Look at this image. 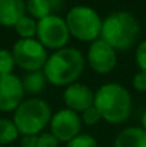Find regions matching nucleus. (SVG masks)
Here are the masks:
<instances>
[{
    "label": "nucleus",
    "mask_w": 146,
    "mask_h": 147,
    "mask_svg": "<svg viewBox=\"0 0 146 147\" xmlns=\"http://www.w3.org/2000/svg\"><path fill=\"white\" fill-rule=\"evenodd\" d=\"M85 69V57L82 51L75 47H63L56 50L48 57L43 73L48 83L57 87H67L82 76Z\"/></svg>",
    "instance_id": "f257e3e1"
},
{
    "label": "nucleus",
    "mask_w": 146,
    "mask_h": 147,
    "mask_svg": "<svg viewBox=\"0 0 146 147\" xmlns=\"http://www.w3.org/2000/svg\"><path fill=\"white\" fill-rule=\"evenodd\" d=\"M139 33L141 26L138 19L126 10H119L103 19L100 39L116 51H126L133 47Z\"/></svg>",
    "instance_id": "f03ea898"
},
{
    "label": "nucleus",
    "mask_w": 146,
    "mask_h": 147,
    "mask_svg": "<svg viewBox=\"0 0 146 147\" xmlns=\"http://www.w3.org/2000/svg\"><path fill=\"white\" fill-rule=\"evenodd\" d=\"M93 106L105 121L119 124L130 116L132 96L122 84L106 83L95 92Z\"/></svg>",
    "instance_id": "7ed1b4c3"
},
{
    "label": "nucleus",
    "mask_w": 146,
    "mask_h": 147,
    "mask_svg": "<svg viewBox=\"0 0 146 147\" xmlns=\"http://www.w3.org/2000/svg\"><path fill=\"white\" fill-rule=\"evenodd\" d=\"M52 110L48 101L37 97L23 100L14 110L13 121L22 136H39L50 123Z\"/></svg>",
    "instance_id": "20e7f679"
},
{
    "label": "nucleus",
    "mask_w": 146,
    "mask_h": 147,
    "mask_svg": "<svg viewBox=\"0 0 146 147\" xmlns=\"http://www.w3.org/2000/svg\"><path fill=\"white\" fill-rule=\"evenodd\" d=\"M66 24L72 37L80 42H90L100 39L103 20L95 9L89 6H73L66 14Z\"/></svg>",
    "instance_id": "39448f33"
},
{
    "label": "nucleus",
    "mask_w": 146,
    "mask_h": 147,
    "mask_svg": "<svg viewBox=\"0 0 146 147\" xmlns=\"http://www.w3.org/2000/svg\"><path fill=\"white\" fill-rule=\"evenodd\" d=\"M12 53L16 64L27 73L43 70L49 57L46 47L37 39H19Z\"/></svg>",
    "instance_id": "423d86ee"
},
{
    "label": "nucleus",
    "mask_w": 146,
    "mask_h": 147,
    "mask_svg": "<svg viewBox=\"0 0 146 147\" xmlns=\"http://www.w3.org/2000/svg\"><path fill=\"white\" fill-rule=\"evenodd\" d=\"M36 36H37V40L46 49H53L54 51L66 47L70 39L66 20L54 13L37 22Z\"/></svg>",
    "instance_id": "0eeeda50"
},
{
    "label": "nucleus",
    "mask_w": 146,
    "mask_h": 147,
    "mask_svg": "<svg viewBox=\"0 0 146 147\" xmlns=\"http://www.w3.org/2000/svg\"><path fill=\"white\" fill-rule=\"evenodd\" d=\"M49 124L50 133L59 140V143H69L76 136H79L82 130V119L79 113L69 109H62L54 113Z\"/></svg>",
    "instance_id": "6e6552de"
},
{
    "label": "nucleus",
    "mask_w": 146,
    "mask_h": 147,
    "mask_svg": "<svg viewBox=\"0 0 146 147\" xmlns=\"http://www.w3.org/2000/svg\"><path fill=\"white\" fill-rule=\"evenodd\" d=\"M88 61L92 70H95L99 74H107L116 67L117 63V54L116 50L109 46L102 39L95 40L88 51Z\"/></svg>",
    "instance_id": "1a4fd4ad"
},
{
    "label": "nucleus",
    "mask_w": 146,
    "mask_h": 147,
    "mask_svg": "<svg viewBox=\"0 0 146 147\" xmlns=\"http://www.w3.org/2000/svg\"><path fill=\"white\" fill-rule=\"evenodd\" d=\"M24 97L22 80L16 74L0 76V111H14Z\"/></svg>",
    "instance_id": "9d476101"
},
{
    "label": "nucleus",
    "mask_w": 146,
    "mask_h": 147,
    "mask_svg": "<svg viewBox=\"0 0 146 147\" xmlns=\"http://www.w3.org/2000/svg\"><path fill=\"white\" fill-rule=\"evenodd\" d=\"M63 101L66 104V109L73 110L76 113H83L93 106L95 93L82 83H73L65 89Z\"/></svg>",
    "instance_id": "9b49d317"
},
{
    "label": "nucleus",
    "mask_w": 146,
    "mask_h": 147,
    "mask_svg": "<svg viewBox=\"0 0 146 147\" xmlns=\"http://www.w3.org/2000/svg\"><path fill=\"white\" fill-rule=\"evenodd\" d=\"M26 16L24 0H0V24L14 27L16 23Z\"/></svg>",
    "instance_id": "f8f14e48"
},
{
    "label": "nucleus",
    "mask_w": 146,
    "mask_h": 147,
    "mask_svg": "<svg viewBox=\"0 0 146 147\" xmlns=\"http://www.w3.org/2000/svg\"><path fill=\"white\" fill-rule=\"evenodd\" d=\"M115 147H146V130L143 127H128L122 130L116 139Z\"/></svg>",
    "instance_id": "ddd939ff"
},
{
    "label": "nucleus",
    "mask_w": 146,
    "mask_h": 147,
    "mask_svg": "<svg viewBox=\"0 0 146 147\" xmlns=\"http://www.w3.org/2000/svg\"><path fill=\"white\" fill-rule=\"evenodd\" d=\"M46 83H48V79H46L43 70L29 71L22 79V84H23L24 92H27L30 94H39L40 92H43L46 87Z\"/></svg>",
    "instance_id": "4468645a"
},
{
    "label": "nucleus",
    "mask_w": 146,
    "mask_h": 147,
    "mask_svg": "<svg viewBox=\"0 0 146 147\" xmlns=\"http://www.w3.org/2000/svg\"><path fill=\"white\" fill-rule=\"evenodd\" d=\"M26 11L29 13L30 17H33L37 22L53 14V10H52L49 0H27L26 1Z\"/></svg>",
    "instance_id": "2eb2a0df"
},
{
    "label": "nucleus",
    "mask_w": 146,
    "mask_h": 147,
    "mask_svg": "<svg viewBox=\"0 0 146 147\" xmlns=\"http://www.w3.org/2000/svg\"><path fill=\"white\" fill-rule=\"evenodd\" d=\"M14 30L20 36V39H33L37 34V22L26 14L16 23Z\"/></svg>",
    "instance_id": "dca6fc26"
},
{
    "label": "nucleus",
    "mask_w": 146,
    "mask_h": 147,
    "mask_svg": "<svg viewBox=\"0 0 146 147\" xmlns=\"http://www.w3.org/2000/svg\"><path fill=\"white\" fill-rule=\"evenodd\" d=\"M19 130L13 120L9 119H0V146L13 143L19 137Z\"/></svg>",
    "instance_id": "f3484780"
},
{
    "label": "nucleus",
    "mask_w": 146,
    "mask_h": 147,
    "mask_svg": "<svg viewBox=\"0 0 146 147\" xmlns=\"http://www.w3.org/2000/svg\"><path fill=\"white\" fill-rule=\"evenodd\" d=\"M16 66L13 53L6 49H0V76L12 74L13 69Z\"/></svg>",
    "instance_id": "a211bd4d"
},
{
    "label": "nucleus",
    "mask_w": 146,
    "mask_h": 147,
    "mask_svg": "<svg viewBox=\"0 0 146 147\" xmlns=\"http://www.w3.org/2000/svg\"><path fill=\"white\" fill-rule=\"evenodd\" d=\"M66 147H99L96 139L90 134H79L69 143H66Z\"/></svg>",
    "instance_id": "6ab92c4d"
},
{
    "label": "nucleus",
    "mask_w": 146,
    "mask_h": 147,
    "mask_svg": "<svg viewBox=\"0 0 146 147\" xmlns=\"http://www.w3.org/2000/svg\"><path fill=\"white\" fill-rule=\"evenodd\" d=\"M80 119H82V121H83L85 124H88V126H93V124H96L102 117H100L99 111L96 110V107L92 106V107H89L88 110H85V111L82 113Z\"/></svg>",
    "instance_id": "aec40b11"
},
{
    "label": "nucleus",
    "mask_w": 146,
    "mask_h": 147,
    "mask_svg": "<svg viewBox=\"0 0 146 147\" xmlns=\"http://www.w3.org/2000/svg\"><path fill=\"white\" fill-rule=\"evenodd\" d=\"M135 57H136V64L141 69V71H146V40L138 45Z\"/></svg>",
    "instance_id": "412c9836"
},
{
    "label": "nucleus",
    "mask_w": 146,
    "mask_h": 147,
    "mask_svg": "<svg viewBox=\"0 0 146 147\" xmlns=\"http://www.w3.org/2000/svg\"><path fill=\"white\" fill-rule=\"evenodd\" d=\"M59 140L49 131V133H40L37 136V147H57Z\"/></svg>",
    "instance_id": "4be33fe9"
},
{
    "label": "nucleus",
    "mask_w": 146,
    "mask_h": 147,
    "mask_svg": "<svg viewBox=\"0 0 146 147\" xmlns=\"http://www.w3.org/2000/svg\"><path fill=\"white\" fill-rule=\"evenodd\" d=\"M132 84L135 87V90L138 92H146V71H139L133 76Z\"/></svg>",
    "instance_id": "5701e85b"
},
{
    "label": "nucleus",
    "mask_w": 146,
    "mask_h": 147,
    "mask_svg": "<svg viewBox=\"0 0 146 147\" xmlns=\"http://www.w3.org/2000/svg\"><path fill=\"white\" fill-rule=\"evenodd\" d=\"M20 147H37V136H22Z\"/></svg>",
    "instance_id": "b1692460"
},
{
    "label": "nucleus",
    "mask_w": 146,
    "mask_h": 147,
    "mask_svg": "<svg viewBox=\"0 0 146 147\" xmlns=\"http://www.w3.org/2000/svg\"><path fill=\"white\" fill-rule=\"evenodd\" d=\"M49 1H50V6H52L53 11H59L63 7V0H49Z\"/></svg>",
    "instance_id": "393cba45"
},
{
    "label": "nucleus",
    "mask_w": 146,
    "mask_h": 147,
    "mask_svg": "<svg viewBox=\"0 0 146 147\" xmlns=\"http://www.w3.org/2000/svg\"><path fill=\"white\" fill-rule=\"evenodd\" d=\"M142 127L146 130V111L143 113V116H142Z\"/></svg>",
    "instance_id": "a878e982"
},
{
    "label": "nucleus",
    "mask_w": 146,
    "mask_h": 147,
    "mask_svg": "<svg viewBox=\"0 0 146 147\" xmlns=\"http://www.w3.org/2000/svg\"><path fill=\"white\" fill-rule=\"evenodd\" d=\"M0 147H3V146H0Z\"/></svg>",
    "instance_id": "bb28decb"
}]
</instances>
